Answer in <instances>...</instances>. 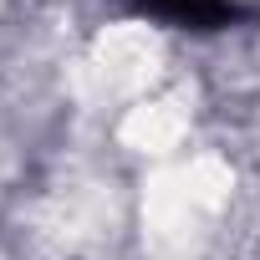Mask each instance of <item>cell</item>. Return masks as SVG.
<instances>
[{
  "mask_svg": "<svg viewBox=\"0 0 260 260\" xmlns=\"http://www.w3.org/2000/svg\"><path fill=\"white\" fill-rule=\"evenodd\" d=\"M153 16L184 31H224V26L250 21L255 6H245V0H169V6H153Z\"/></svg>",
  "mask_w": 260,
  "mask_h": 260,
  "instance_id": "obj_1",
  "label": "cell"
},
{
  "mask_svg": "<svg viewBox=\"0 0 260 260\" xmlns=\"http://www.w3.org/2000/svg\"><path fill=\"white\" fill-rule=\"evenodd\" d=\"M153 6H169V0H148V11H153Z\"/></svg>",
  "mask_w": 260,
  "mask_h": 260,
  "instance_id": "obj_2",
  "label": "cell"
}]
</instances>
